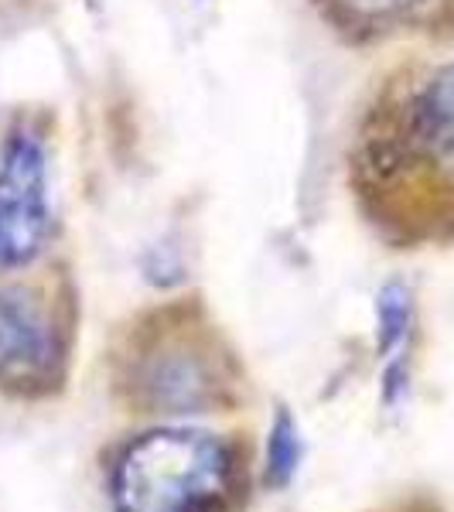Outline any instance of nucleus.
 Wrapping results in <instances>:
<instances>
[{"label": "nucleus", "mask_w": 454, "mask_h": 512, "mask_svg": "<svg viewBox=\"0 0 454 512\" xmlns=\"http://www.w3.org/2000/svg\"><path fill=\"white\" fill-rule=\"evenodd\" d=\"M140 386L147 390L154 407H171V410L202 407L212 393V383H209V373H205L202 359L185 349L154 355V359L147 362V373Z\"/></svg>", "instance_id": "4"}, {"label": "nucleus", "mask_w": 454, "mask_h": 512, "mask_svg": "<svg viewBox=\"0 0 454 512\" xmlns=\"http://www.w3.org/2000/svg\"><path fill=\"white\" fill-rule=\"evenodd\" d=\"M352 11H366V14H383V11H396V7L410 4V0H345Z\"/></svg>", "instance_id": "8"}, {"label": "nucleus", "mask_w": 454, "mask_h": 512, "mask_svg": "<svg viewBox=\"0 0 454 512\" xmlns=\"http://www.w3.org/2000/svg\"><path fill=\"white\" fill-rule=\"evenodd\" d=\"M301 468V434L287 410H280L267 437V485L284 489Z\"/></svg>", "instance_id": "6"}, {"label": "nucleus", "mask_w": 454, "mask_h": 512, "mask_svg": "<svg viewBox=\"0 0 454 512\" xmlns=\"http://www.w3.org/2000/svg\"><path fill=\"white\" fill-rule=\"evenodd\" d=\"M233 495V454L192 427L151 431L123 451L113 472L117 512H222Z\"/></svg>", "instance_id": "1"}, {"label": "nucleus", "mask_w": 454, "mask_h": 512, "mask_svg": "<svg viewBox=\"0 0 454 512\" xmlns=\"http://www.w3.org/2000/svg\"><path fill=\"white\" fill-rule=\"evenodd\" d=\"M376 321H379V349L393 355L407 342L410 321H414V304L403 284H386L376 297Z\"/></svg>", "instance_id": "7"}, {"label": "nucleus", "mask_w": 454, "mask_h": 512, "mask_svg": "<svg viewBox=\"0 0 454 512\" xmlns=\"http://www.w3.org/2000/svg\"><path fill=\"white\" fill-rule=\"evenodd\" d=\"M417 130L437 154L454 161V62L444 65L420 93Z\"/></svg>", "instance_id": "5"}, {"label": "nucleus", "mask_w": 454, "mask_h": 512, "mask_svg": "<svg viewBox=\"0 0 454 512\" xmlns=\"http://www.w3.org/2000/svg\"><path fill=\"white\" fill-rule=\"evenodd\" d=\"M59 359V332L45 304L24 287H0V386L45 390Z\"/></svg>", "instance_id": "3"}, {"label": "nucleus", "mask_w": 454, "mask_h": 512, "mask_svg": "<svg viewBox=\"0 0 454 512\" xmlns=\"http://www.w3.org/2000/svg\"><path fill=\"white\" fill-rule=\"evenodd\" d=\"M52 233L48 161L35 134H14L0 154V267H24Z\"/></svg>", "instance_id": "2"}]
</instances>
